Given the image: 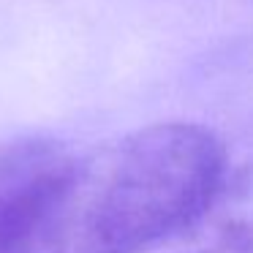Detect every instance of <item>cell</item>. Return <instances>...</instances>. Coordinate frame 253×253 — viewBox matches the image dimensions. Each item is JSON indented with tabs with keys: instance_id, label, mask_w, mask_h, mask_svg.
<instances>
[{
	"instance_id": "3",
	"label": "cell",
	"mask_w": 253,
	"mask_h": 253,
	"mask_svg": "<svg viewBox=\"0 0 253 253\" xmlns=\"http://www.w3.org/2000/svg\"><path fill=\"white\" fill-rule=\"evenodd\" d=\"M191 253H253V229L245 223H229L210 245Z\"/></svg>"
},
{
	"instance_id": "2",
	"label": "cell",
	"mask_w": 253,
	"mask_h": 253,
	"mask_svg": "<svg viewBox=\"0 0 253 253\" xmlns=\"http://www.w3.org/2000/svg\"><path fill=\"white\" fill-rule=\"evenodd\" d=\"M74 155L44 136L0 142V253H33Z\"/></svg>"
},
{
	"instance_id": "1",
	"label": "cell",
	"mask_w": 253,
	"mask_h": 253,
	"mask_svg": "<svg viewBox=\"0 0 253 253\" xmlns=\"http://www.w3.org/2000/svg\"><path fill=\"white\" fill-rule=\"evenodd\" d=\"M226 150L196 123H155L74 158L33 253H142L218 199Z\"/></svg>"
}]
</instances>
